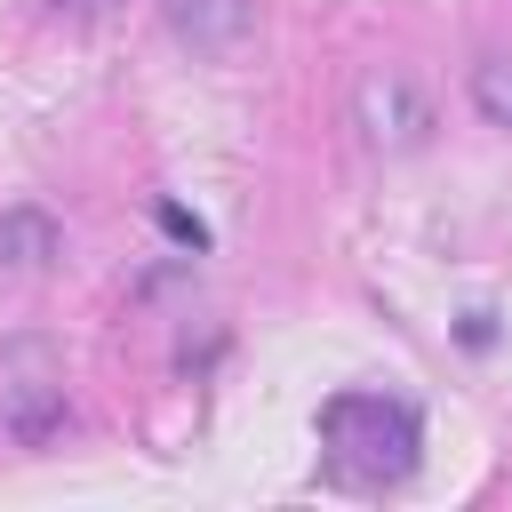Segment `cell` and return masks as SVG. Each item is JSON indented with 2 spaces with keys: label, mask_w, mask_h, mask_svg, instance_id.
<instances>
[{
  "label": "cell",
  "mask_w": 512,
  "mask_h": 512,
  "mask_svg": "<svg viewBox=\"0 0 512 512\" xmlns=\"http://www.w3.org/2000/svg\"><path fill=\"white\" fill-rule=\"evenodd\" d=\"M416 448H424V424L408 400L392 392H336L320 400V456L344 488H392L416 472Z\"/></svg>",
  "instance_id": "obj_1"
},
{
  "label": "cell",
  "mask_w": 512,
  "mask_h": 512,
  "mask_svg": "<svg viewBox=\"0 0 512 512\" xmlns=\"http://www.w3.org/2000/svg\"><path fill=\"white\" fill-rule=\"evenodd\" d=\"M352 120H360V136H368L376 152H416V144H432V128H440L424 80L400 72V64L360 72V88H352Z\"/></svg>",
  "instance_id": "obj_2"
},
{
  "label": "cell",
  "mask_w": 512,
  "mask_h": 512,
  "mask_svg": "<svg viewBox=\"0 0 512 512\" xmlns=\"http://www.w3.org/2000/svg\"><path fill=\"white\" fill-rule=\"evenodd\" d=\"M0 408H8V432L16 440H48L64 424V368L48 360V344H8V384H0Z\"/></svg>",
  "instance_id": "obj_3"
},
{
  "label": "cell",
  "mask_w": 512,
  "mask_h": 512,
  "mask_svg": "<svg viewBox=\"0 0 512 512\" xmlns=\"http://www.w3.org/2000/svg\"><path fill=\"white\" fill-rule=\"evenodd\" d=\"M160 24L192 56H240L248 32H256V8L248 0H160Z\"/></svg>",
  "instance_id": "obj_4"
},
{
  "label": "cell",
  "mask_w": 512,
  "mask_h": 512,
  "mask_svg": "<svg viewBox=\"0 0 512 512\" xmlns=\"http://www.w3.org/2000/svg\"><path fill=\"white\" fill-rule=\"evenodd\" d=\"M56 256H64V224L48 208H32V200L0 208V272H48Z\"/></svg>",
  "instance_id": "obj_5"
},
{
  "label": "cell",
  "mask_w": 512,
  "mask_h": 512,
  "mask_svg": "<svg viewBox=\"0 0 512 512\" xmlns=\"http://www.w3.org/2000/svg\"><path fill=\"white\" fill-rule=\"evenodd\" d=\"M472 112L512 136V56H480L472 64Z\"/></svg>",
  "instance_id": "obj_6"
},
{
  "label": "cell",
  "mask_w": 512,
  "mask_h": 512,
  "mask_svg": "<svg viewBox=\"0 0 512 512\" xmlns=\"http://www.w3.org/2000/svg\"><path fill=\"white\" fill-rule=\"evenodd\" d=\"M152 216H160V232H168V240H184V248H208V224H200L192 208H176V200H160Z\"/></svg>",
  "instance_id": "obj_7"
},
{
  "label": "cell",
  "mask_w": 512,
  "mask_h": 512,
  "mask_svg": "<svg viewBox=\"0 0 512 512\" xmlns=\"http://www.w3.org/2000/svg\"><path fill=\"white\" fill-rule=\"evenodd\" d=\"M56 8H72V16H104L112 0H56Z\"/></svg>",
  "instance_id": "obj_8"
}]
</instances>
